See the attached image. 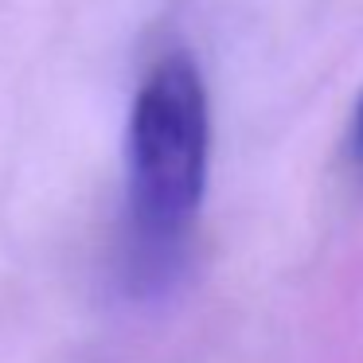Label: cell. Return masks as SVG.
Segmentation results:
<instances>
[{"mask_svg": "<svg viewBox=\"0 0 363 363\" xmlns=\"http://www.w3.org/2000/svg\"><path fill=\"white\" fill-rule=\"evenodd\" d=\"M211 176V94L203 67L172 48L145 71L125 121L121 269L133 297H164L188 266Z\"/></svg>", "mask_w": 363, "mask_h": 363, "instance_id": "obj_1", "label": "cell"}, {"mask_svg": "<svg viewBox=\"0 0 363 363\" xmlns=\"http://www.w3.org/2000/svg\"><path fill=\"white\" fill-rule=\"evenodd\" d=\"M347 160H352V168L363 176V94H359V102H355L352 125H347Z\"/></svg>", "mask_w": 363, "mask_h": 363, "instance_id": "obj_2", "label": "cell"}]
</instances>
